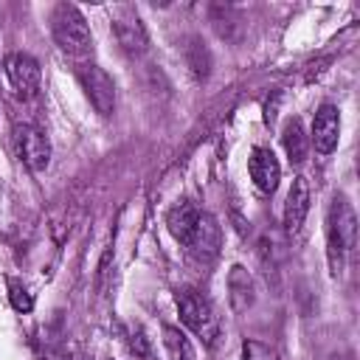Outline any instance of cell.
Returning a JSON list of instances; mask_svg holds the SVG:
<instances>
[{
    "label": "cell",
    "mask_w": 360,
    "mask_h": 360,
    "mask_svg": "<svg viewBox=\"0 0 360 360\" xmlns=\"http://www.w3.org/2000/svg\"><path fill=\"white\" fill-rule=\"evenodd\" d=\"M309 200H312V194H309L307 177L304 174L292 177V186H290L287 200H284V231L287 233H298L301 231V225H304V219L309 214Z\"/></svg>",
    "instance_id": "obj_11"
},
{
    "label": "cell",
    "mask_w": 360,
    "mask_h": 360,
    "mask_svg": "<svg viewBox=\"0 0 360 360\" xmlns=\"http://www.w3.org/2000/svg\"><path fill=\"white\" fill-rule=\"evenodd\" d=\"M51 34L56 45L73 56V59H87L93 53V34L84 20V14L73 3H59L51 11Z\"/></svg>",
    "instance_id": "obj_2"
},
{
    "label": "cell",
    "mask_w": 360,
    "mask_h": 360,
    "mask_svg": "<svg viewBox=\"0 0 360 360\" xmlns=\"http://www.w3.org/2000/svg\"><path fill=\"white\" fill-rule=\"evenodd\" d=\"M163 349L169 360H197V352L180 326H172V323L163 326Z\"/></svg>",
    "instance_id": "obj_15"
},
{
    "label": "cell",
    "mask_w": 360,
    "mask_h": 360,
    "mask_svg": "<svg viewBox=\"0 0 360 360\" xmlns=\"http://www.w3.org/2000/svg\"><path fill=\"white\" fill-rule=\"evenodd\" d=\"M338 141H340V110L335 104H321L315 112V121H312L315 152L329 155L338 149Z\"/></svg>",
    "instance_id": "obj_10"
},
{
    "label": "cell",
    "mask_w": 360,
    "mask_h": 360,
    "mask_svg": "<svg viewBox=\"0 0 360 360\" xmlns=\"http://www.w3.org/2000/svg\"><path fill=\"white\" fill-rule=\"evenodd\" d=\"M239 360H278V357H276V352L270 346H264L259 340H245Z\"/></svg>",
    "instance_id": "obj_17"
},
{
    "label": "cell",
    "mask_w": 360,
    "mask_h": 360,
    "mask_svg": "<svg viewBox=\"0 0 360 360\" xmlns=\"http://www.w3.org/2000/svg\"><path fill=\"white\" fill-rule=\"evenodd\" d=\"M183 245H186V250H188V256L194 262L211 264L219 256V248H222V228H219V222L211 214H200L191 236Z\"/></svg>",
    "instance_id": "obj_4"
},
{
    "label": "cell",
    "mask_w": 360,
    "mask_h": 360,
    "mask_svg": "<svg viewBox=\"0 0 360 360\" xmlns=\"http://www.w3.org/2000/svg\"><path fill=\"white\" fill-rule=\"evenodd\" d=\"M357 242V217L352 202L343 194L332 197L329 214H326V256H329V270L332 276L343 273V262L352 253Z\"/></svg>",
    "instance_id": "obj_1"
},
{
    "label": "cell",
    "mask_w": 360,
    "mask_h": 360,
    "mask_svg": "<svg viewBox=\"0 0 360 360\" xmlns=\"http://www.w3.org/2000/svg\"><path fill=\"white\" fill-rule=\"evenodd\" d=\"M248 172H250L253 186L262 194H273L281 183V163L273 155V149H267V146H253L250 160H248Z\"/></svg>",
    "instance_id": "obj_9"
},
{
    "label": "cell",
    "mask_w": 360,
    "mask_h": 360,
    "mask_svg": "<svg viewBox=\"0 0 360 360\" xmlns=\"http://www.w3.org/2000/svg\"><path fill=\"white\" fill-rule=\"evenodd\" d=\"M8 295H11V307L17 309V312H31L34 309V298H31V292L22 287V284H17V281H8Z\"/></svg>",
    "instance_id": "obj_18"
},
{
    "label": "cell",
    "mask_w": 360,
    "mask_h": 360,
    "mask_svg": "<svg viewBox=\"0 0 360 360\" xmlns=\"http://www.w3.org/2000/svg\"><path fill=\"white\" fill-rule=\"evenodd\" d=\"M79 82H82L84 96L96 107V112L98 115H112V110H115V84L107 76V70H101L98 65H82L79 68Z\"/></svg>",
    "instance_id": "obj_7"
},
{
    "label": "cell",
    "mask_w": 360,
    "mask_h": 360,
    "mask_svg": "<svg viewBox=\"0 0 360 360\" xmlns=\"http://www.w3.org/2000/svg\"><path fill=\"white\" fill-rule=\"evenodd\" d=\"M197 217H200L197 205H194L191 200H180V202H174V205L169 208V214H166V228H169V233L183 245V242L191 236V231H194V225H197Z\"/></svg>",
    "instance_id": "obj_13"
},
{
    "label": "cell",
    "mask_w": 360,
    "mask_h": 360,
    "mask_svg": "<svg viewBox=\"0 0 360 360\" xmlns=\"http://www.w3.org/2000/svg\"><path fill=\"white\" fill-rule=\"evenodd\" d=\"M14 138H17V152H20L22 163L37 174L45 172L48 163H51V141H48V135L34 124H17Z\"/></svg>",
    "instance_id": "obj_6"
},
{
    "label": "cell",
    "mask_w": 360,
    "mask_h": 360,
    "mask_svg": "<svg viewBox=\"0 0 360 360\" xmlns=\"http://www.w3.org/2000/svg\"><path fill=\"white\" fill-rule=\"evenodd\" d=\"M256 301V287H253V278L250 273L242 267V264H233L228 270V304L236 315H245Z\"/></svg>",
    "instance_id": "obj_12"
},
{
    "label": "cell",
    "mask_w": 360,
    "mask_h": 360,
    "mask_svg": "<svg viewBox=\"0 0 360 360\" xmlns=\"http://www.w3.org/2000/svg\"><path fill=\"white\" fill-rule=\"evenodd\" d=\"M3 68H6V76H8V82H11V87H14V93L20 98H34L39 93L42 73H39V65H37L34 56H28V53H11V56H6V65Z\"/></svg>",
    "instance_id": "obj_8"
},
{
    "label": "cell",
    "mask_w": 360,
    "mask_h": 360,
    "mask_svg": "<svg viewBox=\"0 0 360 360\" xmlns=\"http://www.w3.org/2000/svg\"><path fill=\"white\" fill-rule=\"evenodd\" d=\"M186 65L191 68V73L197 79H205L208 70H211V53L205 48V42L200 37H191L188 45H186Z\"/></svg>",
    "instance_id": "obj_16"
},
{
    "label": "cell",
    "mask_w": 360,
    "mask_h": 360,
    "mask_svg": "<svg viewBox=\"0 0 360 360\" xmlns=\"http://www.w3.org/2000/svg\"><path fill=\"white\" fill-rule=\"evenodd\" d=\"M70 360H87V354H84V352H76V354H73Z\"/></svg>",
    "instance_id": "obj_20"
},
{
    "label": "cell",
    "mask_w": 360,
    "mask_h": 360,
    "mask_svg": "<svg viewBox=\"0 0 360 360\" xmlns=\"http://www.w3.org/2000/svg\"><path fill=\"white\" fill-rule=\"evenodd\" d=\"M174 301H177L180 321H183L197 338H202L205 343H214V338H217V332H219V323H217V315H214V307L208 304V298L200 295L197 290L186 287V290H177Z\"/></svg>",
    "instance_id": "obj_3"
},
{
    "label": "cell",
    "mask_w": 360,
    "mask_h": 360,
    "mask_svg": "<svg viewBox=\"0 0 360 360\" xmlns=\"http://www.w3.org/2000/svg\"><path fill=\"white\" fill-rule=\"evenodd\" d=\"M112 31H115L118 45H121L129 56L146 53V48H149V34H146V25H143V20L138 17V11H135L132 6H118V8H115V14H112Z\"/></svg>",
    "instance_id": "obj_5"
},
{
    "label": "cell",
    "mask_w": 360,
    "mask_h": 360,
    "mask_svg": "<svg viewBox=\"0 0 360 360\" xmlns=\"http://www.w3.org/2000/svg\"><path fill=\"white\" fill-rule=\"evenodd\" d=\"M129 352H132L135 360H155L152 346H149V340H146V335H143L141 329L129 335Z\"/></svg>",
    "instance_id": "obj_19"
},
{
    "label": "cell",
    "mask_w": 360,
    "mask_h": 360,
    "mask_svg": "<svg viewBox=\"0 0 360 360\" xmlns=\"http://www.w3.org/2000/svg\"><path fill=\"white\" fill-rule=\"evenodd\" d=\"M281 143H284V152L290 158V163H304L307 155H309V138L301 127L298 118H290L284 124V132H281Z\"/></svg>",
    "instance_id": "obj_14"
}]
</instances>
